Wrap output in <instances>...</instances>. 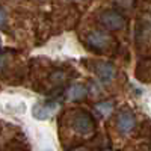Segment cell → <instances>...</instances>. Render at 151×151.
Segmentation results:
<instances>
[{"instance_id":"obj_1","label":"cell","mask_w":151,"mask_h":151,"mask_svg":"<svg viewBox=\"0 0 151 151\" xmlns=\"http://www.w3.org/2000/svg\"><path fill=\"white\" fill-rule=\"evenodd\" d=\"M85 42L94 52H100L104 53L107 50H110L113 47V40L112 36L101 32V30H92L85 36Z\"/></svg>"},{"instance_id":"obj_2","label":"cell","mask_w":151,"mask_h":151,"mask_svg":"<svg viewBox=\"0 0 151 151\" xmlns=\"http://www.w3.org/2000/svg\"><path fill=\"white\" fill-rule=\"evenodd\" d=\"M71 127L77 134H91L94 132V119L86 112H76L71 119Z\"/></svg>"},{"instance_id":"obj_3","label":"cell","mask_w":151,"mask_h":151,"mask_svg":"<svg viewBox=\"0 0 151 151\" xmlns=\"http://www.w3.org/2000/svg\"><path fill=\"white\" fill-rule=\"evenodd\" d=\"M100 23L109 30H119L125 26V18L115 11H104L100 15Z\"/></svg>"},{"instance_id":"obj_4","label":"cell","mask_w":151,"mask_h":151,"mask_svg":"<svg viewBox=\"0 0 151 151\" xmlns=\"http://www.w3.org/2000/svg\"><path fill=\"white\" fill-rule=\"evenodd\" d=\"M58 109V103L55 101H42V103H36L32 109V115L33 118L36 119H48V118H52V115L56 112Z\"/></svg>"},{"instance_id":"obj_5","label":"cell","mask_w":151,"mask_h":151,"mask_svg":"<svg viewBox=\"0 0 151 151\" xmlns=\"http://www.w3.org/2000/svg\"><path fill=\"white\" fill-rule=\"evenodd\" d=\"M116 125L121 133H130L136 127V118L130 110H121L116 116Z\"/></svg>"},{"instance_id":"obj_6","label":"cell","mask_w":151,"mask_h":151,"mask_svg":"<svg viewBox=\"0 0 151 151\" xmlns=\"http://www.w3.org/2000/svg\"><path fill=\"white\" fill-rule=\"evenodd\" d=\"M95 73L103 83H109L115 77V68L109 62H98V64H95Z\"/></svg>"},{"instance_id":"obj_7","label":"cell","mask_w":151,"mask_h":151,"mask_svg":"<svg viewBox=\"0 0 151 151\" xmlns=\"http://www.w3.org/2000/svg\"><path fill=\"white\" fill-rule=\"evenodd\" d=\"M88 91L83 85H73L68 91V98L73 100V101H79V100H83L86 97Z\"/></svg>"},{"instance_id":"obj_8","label":"cell","mask_w":151,"mask_h":151,"mask_svg":"<svg viewBox=\"0 0 151 151\" xmlns=\"http://www.w3.org/2000/svg\"><path fill=\"white\" fill-rule=\"evenodd\" d=\"M95 110H97L101 116H109L110 113H112V110H113V103H112V101L98 103V104H95Z\"/></svg>"},{"instance_id":"obj_9","label":"cell","mask_w":151,"mask_h":151,"mask_svg":"<svg viewBox=\"0 0 151 151\" xmlns=\"http://www.w3.org/2000/svg\"><path fill=\"white\" fill-rule=\"evenodd\" d=\"M6 26V11L5 8H2V27Z\"/></svg>"},{"instance_id":"obj_10","label":"cell","mask_w":151,"mask_h":151,"mask_svg":"<svg viewBox=\"0 0 151 151\" xmlns=\"http://www.w3.org/2000/svg\"><path fill=\"white\" fill-rule=\"evenodd\" d=\"M71 151H89V148H86V147H76Z\"/></svg>"},{"instance_id":"obj_11","label":"cell","mask_w":151,"mask_h":151,"mask_svg":"<svg viewBox=\"0 0 151 151\" xmlns=\"http://www.w3.org/2000/svg\"><path fill=\"white\" fill-rule=\"evenodd\" d=\"M103 151H112V150H103Z\"/></svg>"},{"instance_id":"obj_12","label":"cell","mask_w":151,"mask_h":151,"mask_svg":"<svg viewBox=\"0 0 151 151\" xmlns=\"http://www.w3.org/2000/svg\"><path fill=\"white\" fill-rule=\"evenodd\" d=\"M47 151H52V150H47Z\"/></svg>"},{"instance_id":"obj_13","label":"cell","mask_w":151,"mask_h":151,"mask_svg":"<svg viewBox=\"0 0 151 151\" xmlns=\"http://www.w3.org/2000/svg\"><path fill=\"white\" fill-rule=\"evenodd\" d=\"M17 151H20V150H17Z\"/></svg>"}]
</instances>
